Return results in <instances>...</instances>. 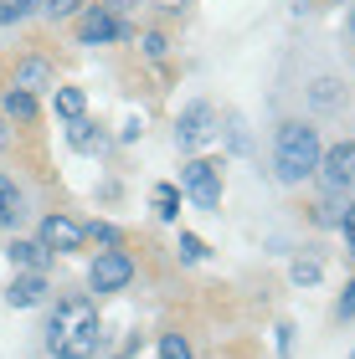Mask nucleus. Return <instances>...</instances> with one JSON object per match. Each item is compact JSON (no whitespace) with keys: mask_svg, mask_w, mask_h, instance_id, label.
Here are the masks:
<instances>
[{"mask_svg":"<svg viewBox=\"0 0 355 359\" xmlns=\"http://www.w3.org/2000/svg\"><path fill=\"white\" fill-rule=\"evenodd\" d=\"M103 344V329H98V308L88 298H67L57 303L52 313V329H46V349L57 359H93Z\"/></svg>","mask_w":355,"mask_h":359,"instance_id":"obj_1","label":"nucleus"},{"mask_svg":"<svg viewBox=\"0 0 355 359\" xmlns=\"http://www.w3.org/2000/svg\"><path fill=\"white\" fill-rule=\"evenodd\" d=\"M119 359H124V354H119Z\"/></svg>","mask_w":355,"mask_h":359,"instance_id":"obj_28","label":"nucleus"},{"mask_svg":"<svg viewBox=\"0 0 355 359\" xmlns=\"http://www.w3.org/2000/svg\"><path fill=\"white\" fill-rule=\"evenodd\" d=\"M319 154H325V149H319V134L309 123H299V118L283 123L278 139H273V165H278L283 185H299L304 175H314L319 170Z\"/></svg>","mask_w":355,"mask_h":359,"instance_id":"obj_2","label":"nucleus"},{"mask_svg":"<svg viewBox=\"0 0 355 359\" xmlns=\"http://www.w3.org/2000/svg\"><path fill=\"white\" fill-rule=\"evenodd\" d=\"M46 298V277L41 272H15V283L6 287V303L11 308H37Z\"/></svg>","mask_w":355,"mask_h":359,"instance_id":"obj_11","label":"nucleus"},{"mask_svg":"<svg viewBox=\"0 0 355 359\" xmlns=\"http://www.w3.org/2000/svg\"><path fill=\"white\" fill-rule=\"evenodd\" d=\"M217 128H221V118H217L212 103H191L181 118H175V144H181V149H206V144L217 139Z\"/></svg>","mask_w":355,"mask_h":359,"instance_id":"obj_5","label":"nucleus"},{"mask_svg":"<svg viewBox=\"0 0 355 359\" xmlns=\"http://www.w3.org/2000/svg\"><path fill=\"white\" fill-rule=\"evenodd\" d=\"M335 313H340V318H355V283H345L340 303H335Z\"/></svg>","mask_w":355,"mask_h":359,"instance_id":"obj_23","label":"nucleus"},{"mask_svg":"<svg viewBox=\"0 0 355 359\" xmlns=\"http://www.w3.org/2000/svg\"><path fill=\"white\" fill-rule=\"evenodd\" d=\"M37 241L57 257V252H77L88 236H83V226L67 221V216H46V221H41V231H37Z\"/></svg>","mask_w":355,"mask_h":359,"instance_id":"obj_8","label":"nucleus"},{"mask_svg":"<svg viewBox=\"0 0 355 359\" xmlns=\"http://www.w3.org/2000/svg\"><path fill=\"white\" fill-rule=\"evenodd\" d=\"M160 359H191V344L181 334H160Z\"/></svg>","mask_w":355,"mask_h":359,"instance_id":"obj_19","label":"nucleus"},{"mask_svg":"<svg viewBox=\"0 0 355 359\" xmlns=\"http://www.w3.org/2000/svg\"><path fill=\"white\" fill-rule=\"evenodd\" d=\"M15 216H21V190L11 175H0V226H11Z\"/></svg>","mask_w":355,"mask_h":359,"instance_id":"obj_16","label":"nucleus"},{"mask_svg":"<svg viewBox=\"0 0 355 359\" xmlns=\"http://www.w3.org/2000/svg\"><path fill=\"white\" fill-rule=\"evenodd\" d=\"M0 108H6V118H15V123H31V118H37V97L21 93V88H6Z\"/></svg>","mask_w":355,"mask_h":359,"instance_id":"obj_13","label":"nucleus"},{"mask_svg":"<svg viewBox=\"0 0 355 359\" xmlns=\"http://www.w3.org/2000/svg\"><path fill=\"white\" fill-rule=\"evenodd\" d=\"M83 236H88V241H98L103 252H119V241H124V236H119V226H108V221H93Z\"/></svg>","mask_w":355,"mask_h":359,"instance_id":"obj_18","label":"nucleus"},{"mask_svg":"<svg viewBox=\"0 0 355 359\" xmlns=\"http://www.w3.org/2000/svg\"><path fill=\"white\" fill-rule=\"evenodd\" d=\"M6 144H11V128H6V118H0V149H6Z\"/></svg>","mask_w":355,"mask_h":359,"instance_id":"obj_25","label":"nucleus"},{"mask_svg":"<svg viewBox=\"0 0 355 359\" xmlns=\"http://www.w3.org/2000/svg\"><path fill=\"white\" fill-rule=\"evenodd\" d=\"M119 36H129V26L108 6H93L83 21H77V41L83 46H103V41H119Z\"/></svg>","mask_w":355,"mask_h":359,"instance_id":"obj_6","label":"nucleus"},{"mask_svg":"<svg viewBox=\"0 0 355 359\" xmlns=\"http://www.w3.org/2000/svg\"><path fill=\"white\" fill-rule=\"evenodd\" d=\"M150 201H155V216H160V221H175V216H181V185H155Z\"/></svg>","mask_w":355,"mask_h":359,"instance_id":"obj_15","label":"nucleus"},{"mask_svg":"<svg viewBox=\"0 0 355 359\" xmlns=\"http://www.w3.org/2000/svg\"><path fill=\"white\" fill-rule=\"evenodd\" d=\"M181 257H186V262H206V241L191 236V231H181Z\"/></svg>","mask_w":355,"mask_h":359,"instance_id":"obj_20","label":"nucleus"},{"mask_svg":"<svg viewBox=\"0 0 355 359\" xmlns=\"http://www.w3.org/2000/svg\"><path fill=\"white\" fill-rule=\"evenodd\" d=\"M340 231H345V241L355 247V205H345V216H340Z\"/></svg>","mask_w":355,"mask_h":359,"instance_id":"obj_24","label":"nucleus"},{"mask_svg":"<svg viewBox=\"0 0 355 359\" xmlns=\"http://www.w3.org/2000/svg\"><path fill=\"white\" fill-rule=\"evenodd\" d=\"M77 6H83V0H41V15H52V21H57V15H72Z\"/></svg>","mask_w":355,"mask_h":359,"instance_id":"obj_21","label":"nucleus"},{"mask_svg":"<svg viewBox=\"0 0 355 359\" xmlns=\"http://www.w3.org/2000/svg\"><path fill=\"white\" fill-rule=\"evenodd\" d=\"M0 6H21V0H0Z\"/></svg>","mask_w":355,"mask_h":359,"instance_id":"obj_26","label":"nucleus"},{"mask_svg":"<svg viewBox=\"0 0 355 359\" xmlns=\"http://www.w3.org/2000/svg\"><path fill=\"white\" fill-rule=\"evenodd\" d=\"M6 257H11L15 272H41V277H46V267H52V252H46L41 241H21V236L6 247Z\"/></svg>","mask_w":355,"mask_h":359,"instance_id":"obj_10","label":"nucleus"},{"mask_svg":"<svg viewBox=\"0 0 355 359\" xmlns=\"http://www.w3.org/2000/svg\"><path fill=\"white\" fill-rule=\"evenodd\" d=\"M288 277H294L299 287H314L319 277H325V267H319L314 257H294V267H288Z\"/></svg>","mask_w":355,"mask_h":359,"instance_id":"obj_17","label":"nucleus"},{"mask_svg":"<svg viewBox=\"0 0 355 359\" xmlns=\"http://www.w3.org/2000/svg\"><path fill=\"white\" fill-rule=\"evenodd\" d=\"M165 52H170V41L160 36V31H150V36H144V57H150V62H160Z\"/></svg>","mask_w":355,"mask_h":359,"instance_id":"obj_22","label":"nucleus"},{"mask_svg":"<svg viewBox=\"0 0 355 359\" xmlns=\"http://www.w3.org/2000/svg\"><path fill=\"white\" fill-rule=\"evenodd\" d=\"M11 88H21V93H31V97H37L41 88H57V72H52V62H41V57H26L21 67H15Z\"/></svg>","mask_w":355,"mask_h":359,"instance_id":"obj_9","label":"nucleus"},{"mask_svg":"<svg viewBox=\"0 0 355 359\" xmlns=\"http://www.w3.org/2000/svg\"><path fill=\"white\" fill-rule=\"evenodd\" d=\"M350 31H355V11H350Z\"/></svg>","mask_w":355,"mask_h":359,"instance_id":"obj_27","label":"nucleus"},{"mask_svg":"<svg viewBox=\"0 0 355 359\" xmlns=\"http://www.w3.org/2000/svg\"><path fill=\"white\" fill-rule=\"evenodd\" d=\"M181 195L196 201L201 210H217L221 205V165H212V159H191V165H181Z\"/></svg>","mask_w":355,"mask_h":359,"instance_id":"obj_3","label":"nucleus"},{"mask_svg":"<svg viewBox=\"0 0 355 359\" xmlns=\"http://www.w3.org/2000/svg\"><path fill=\"white\" fill-rule=\"evenodd\" d=\"M52 108H57V118L77 123V118L88 113V93H83V88H52Z\"/></svg>","mask_w":355,"mask_h":359,"instance_id":"obj_12","label":"nucleus"},{"mask_svg":"<svg viewBox=\"0 0 355 359\" xmlns=\"http://www.w3.org/2000/svg\"><path fill=\"white\" fill-rule=\"evenodd\" d=\"M67 144H72L77 154H93V149H103V128L88 123V118H77V123L67 128Z\"/></svg>","mask_w":355,"mask_h":359,"instance_id":"obj_14","label":"nucleus"},{"mask_svg":"<svg viewBox=\"0 0 355 359\" xmlns=\"http://www.w3.org/2000/svg\"><path fill=\"white\" fill-rule=\"evenodd\" d=\"M319 175H325L330 190H350L355 185V139H345V144H335V149L319 154Z\"/></svg>","mask_w":355,"mask_h":359,"instance_id":"obj_7","label":"nucleus"},{"mask_svg":"<svg viewBox=\"0 0 355 359\" xmlns=\"http://www.w3.org/2000/svg\"><path fill=\"white\" fill-rule=\"evenodd\" d=\"M129 283H134V257H129L124 247H119V252H98V257H93V267H88V287L98 292V298H103V292L129 287Z\"/></svg>","mask_w":355,"mask_h":359,"instance_id":"obj_4","label":"nucleus"}]
</instances>
